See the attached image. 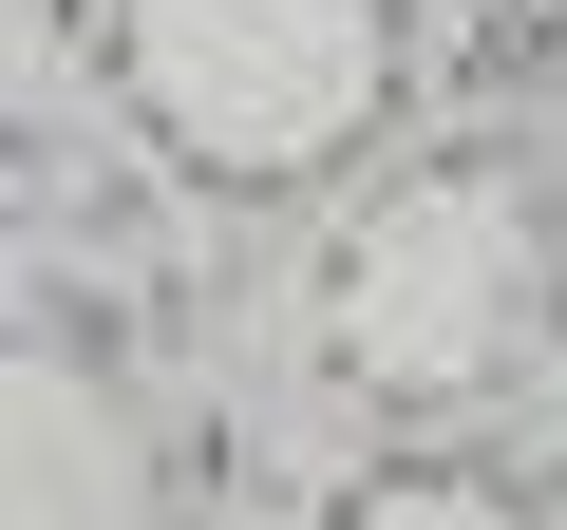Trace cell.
Segmentation results:
<instances>
[{
    "label": "cell",
    "instance_id": "1",
    "mask_svg": "<svg viewBox=\"0 0 567 530\" xmlns=\"http://www.w3.org/2000/svg\"><path fill=\"white\" fill-rule=\"evenodd\" d=\"M133 58H152V95L227 58V95H208L189 133H208V152H246V171L322 152V133L379 95V20H360V0H152Z\"/></svg>",
    "mask_w": 567,
    "mask_h": 530
}]
</instances>
